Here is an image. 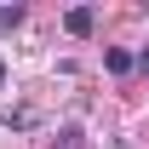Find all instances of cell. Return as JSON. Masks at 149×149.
Here are the masks:
<instances>
[{"mask_svg": "<svg viewBox=\"0 0 149 149\" xmlns=\"http://www.w3.org/2000/svg\"><path fill=\"white\" fill-rule=\"evenodd\" d=\"M92 23H97L92 6H69V12H63V29H69V35H92Z\"/></svg>", "mask_w": 149, "mask_h": 149, "instance_id": "1", "label": "cell"}, {"mask_svg": "<svg viewBox=\"0 0 149 149\" xmlns=\"http://www.w3.org/2000/svg\"><path fill=\"white\" fill-rule=\"evenodd\" d=\"M103 63H109V74H132V69H138V57H132V52H120V46H115Z\"/></svg>", "mask_w": 149, "mask_h": 149, "instance_id": "2", "label": "cell"}, {"mask_svg": "<svg viewBox=\"0 0 149 149\" xmlns=\"http://www.w3.org/2000/svg\"><path fill=\"white\" fill-rule=\"evenodd\" d=\"M12 23H23V6H0V29H12Z\"/></svg>", "mask_w": 149, "mask_h": 149, "instance_id": "3", "label": "cell"}]
</instances>
